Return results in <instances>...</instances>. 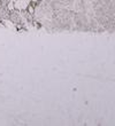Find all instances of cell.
I'll return each mask as SVG.
<instances>
[{
  "label": "cell",
  "instance_id": "obj_1",
  "mask_svg": "<svg viewBox=\"0 0 115 126\" xmlns=\"http://www.w3.org/2000/svg\"><path fill=\"white\" fill-rule=\"evenodd\" d=\"M31 0H15L14 1V8L17 10H25L29 7Z\"/></svg>",
  "mask_w": 115,
  "mask_h": 126
},
{
  "label": "cell",
  "instance_id": "obj_2",
  "mask_svg": "<svg viewBox=\"0 0 115 126\" xmlns=\"http://www.w3.org/2000/svg\"><path fill=\"white\" fill-rule=\"evenodd\" d=\"M31 1H32V2H36V1H37V0H31Z\"/></svg>",
  "mask_w": 115,
  "mask_h": 126
}]
</instances>
